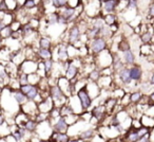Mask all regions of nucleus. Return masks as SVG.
<instances>
[{
  "label": "nucleus",
  "instance_id": "nucleus-1",
  "mask_svg": "<svg viewBox=\"0 0 154 142\" xmlns=\"http://www.w3.org/2000/svg\"><path fill=\"white\" fill-rule=\"evenodd\" d=\"M77 95H78V98H79V100H80L82 109H88L91 106L92 100H91L90 95H89L88 90H87V87H82V89H79Z\"/></svg>",
  "mask_w": 154,
  "mask_h": 142
},
{
  "label": "nucleus",
  "instance_id": "nucleus-2",
  "mask_svg": "<svg viewBox=\"0 0 154 142\" xmlns=\"http://www.w3.org/2000/svg\"><path fill=\"white\" fill-rule=\"evenodd\" d=\"M106 46H107L106 39L103 37H97V38H93L91 43V49L94 53H99L106 49Z\"/></svg>",
  "mask_w": 154,
  "mask_h": 142
},
{
  "label": "nucleus",
  "instance_id": "nucleus-3",
  "mask_svg": "<svg viewBox=\"0 0 154 142\" xmlns=\"http://www.w3.org/2000/svg\"><path fill=\"white\" fill-rule=\"evenodd\" d=\"M118 74H119V79L124 84H130L132 82V79L130 76V69L122 68V70L118 71Z\"/></svg>",
  "mask_w": 154,
  "mask_h": 142
},
{
  "label": "nucleus",
  "instance_id": "nucleus-4",
  "mask_svg": "<svg viewBox=\"0 0 154 142\" xmlns=\"http://www.w3.org/2000/svg\"><path fill=\"white\" fill-rule=\"evenodd\" d=\"M54 131L58 133H66L68 131V123L66 122L64 118H59L54 125Z\"/></svg>",
  "mask_w": 154,
  "mask_h": 142
},
{
  "label": "nucleus",
  "instance_id": "nucleus-5",
  "mask_svg": "<svg viewBox=\"0 0 154 142\" xmlns=\"http://www.w3.org/2000/svg\"><path fill=\"white\" fill-rule=\"evenodd\" d=\"M51 98L55 101L63 99V92L60 89V87L58 86H53L51 87Z\"/></svg>",
  "mask_w": 154,
  "mask_h": 142
},
{
  "label": "nucleus",
  "instance_id": "nucleus-6",
  "mask_svg": "<svg viewBox=\"0 0 154 142\" xmlns=\"http://www.w3.org/2000/svg\"><path fill=\"white\" fill-rule=\"evenodd\" d=\"M79 36H80V31H79V28L78 27H73L70 31V34H69V40L70 43H75L79 39Z\"/></svg>",
  "mask_w": 154,
  "mask_h": 142
},
{
  "label": "nucleus",
  "instance_id": "nucleus-7",
  "mask_svg": "<svg viewBox=\"0 0 154 142\" xmlns=\"http://www.w3.org/2000/svg\"><path fill=\"white\" fill-rule=\"evenodd\" d=\"M141 76H143V71L138 66L130 69V76L132 81H139L141 79Z\"/></svg>",
  "mask_w": 154,
  "mask_h": 142
},
{
  "label": "nucleus",
  "instance_id": "nucleus-8",
  "mask_svg": "<svg viewBox=\"0 0 154 142\" xmlns=\"http://www.w3.org/2000/svg\"><path fill=\"white\" fill-rule=\"evenodd\" d=\"M51 140H54V141H58V142H66L70 140L69 136L66 135V133H58V131H55L53 134V138H51Z\"/></svg>",
  "mask_w": 154,
  "mask_h": 142
},
{
  "label": "nucleus",
  "instance_id": "nucleus-9",
  "mask_svg": "<svg viewBox=\"0 0 154 142\" xmlns=\"http://www.w3.org/2000/svg\"><path fill=\"white\" fill-rule=\"evenodd\" d=\"M124 60H125V63H126L127 65L134 64V60H135L134 54H133V52L131 51L130 49L124 51Z\"/></svg>",
  "mask_w": 154,
  "mask_h": 142
},
{
  "label": "nucleus",
  "instance_id": "nucleus-10",
  "mask_svg": "<svg viewBox=\"0 0 154 142\" xmlns=\"http://www.w3.org/2000/svg\"><path fill=\"white\" fill-rule=\"evenodd\" d=\"M117 7V1L116 0H107L103 5V8H105V11L107 12H113L114 10Z\"/></svg>",
  "mask_w": 154,
  "mask_h": 142
},
{
  "label": "nucleus",
  "instance_id": "nucleus-11",
  "mask_svg": "<svg viewBox=\"0 0 154 142\" xmlns=\"http://www.w3.org/2000/svg\"><path fill=\"white\" fill-rule=\"evenodd\" d=\"M105 111H106L105 106H97V107H95L94 109L92 110V115H93V116H94L96 119H100L101 117L103 116Z\"/></svg>",
  "mask_w": 154,
  "mask_h": 142
},
{
  "label": "nucleus",
  "instance_id": "nucleus-12",
  "mask_svg": "<svg viewBox=\"0 0 154 142\" xmlns=\"http://www.w3.org/2000/svg\"><path fill=\"white\" fill-rule=\"evenodd\" d=\"M38 95V89L36 86H32V88L26 93V97L28 100H34L36 99V97Z\"/></svg>",
  "mask_w": 154,
  "mask_h": 142
},
{
  "label": "nucleus",
  "instance_id": "nucleus-13",
  "mask_svg": "<svg viewBox=\"0 0 154 142\" xmlns=\"http://www.w3.org/2000/svg\"><path fill=\"white\" fill-rule=\"evenodd\" d=\"M36 127H37V122L33 120H28L26 122V124H24V128L28 131H30V133L34 131L35 129H36Z\"/></svg>",
  "mask_w": 154,
  "mask_h": 142
},
{
  "label": "nucleus",
  "instance_id": "nucleus-14",
  "mask_svg": "<svg viewBox=\"0 0 154 142\" xmlns=\"http://www.w3.org/2000/svg\"><path fill=\"white\" fill-rule=\"evenodd\" d=\"M74 14H75V9H73V8H68V9L63 10V12H62L61 15L69 21V20L74 16Z\"/></svg>",
  "mask_w": 154,
  "mask_h": 142
},
{
  "label": "nucleus",
  "instance_id": "nucleus-15",
  "mask_svg": "<svg viewBox=\"0 0 154 142\" xmlns=\"http://www.w3.org/2000/svg\"><path fill=\"white\" fill-rule=\"evenodd\" d=\"M76 73H77V67H75L74 65H70L68 70H66V79L70 80V79L74 78Z\"/></svg>",
  "mask_w": 154,
  "mask_h": 142
},
{
  "label": "nucleus",
  "instance_id": "nucleus-16",
  "mask_svg": "<svg viewBox=\"0 0 154 142\" xmlns=\"http://www.w3.org/2000/svg\"><path fill=\"white\" fill-rule=\"evenodd\" d=\"M14 98H15V100L18 102L19 104H23L24 102L26 101V97L24 93H22L21 91H19V92H15L14 93Z\"/></svg>",
  "mask_w": 154,
  "mask_h": 142
},
{
  "label": "nucleus",
  "instance_id": "nucleus-17",
  "mask_svg": "<svg viewBox=\"0 0 154 142\" xmlns=\"http://www.w3.org/2000/svg\"><path fill=\"white\" fill-rule=\"evenodd\" d=\"M58 55L61 60H64V58L68 57V50L64 46H61V47L58 49Z\"/></svg>",
  "mask_w": 154,
  "mask_h": 142
},
{
  "label": "nucleus",
  "instance_id": "nucleus-18",
  "mask_svg": "<svg viewBox=\"0 0 154 142\" xmlns=\"http://www.w3.org/2000/svg\"><path fill=\"white\" fill-rule=\"evenodd\" d=\"M39 55L41 56V57L43 58H50L52 55V52L50 51V49H42V48H40V50H39Z\"/></svg>",
  "mask_w": 154,
  "mask_h": 142
},
{
  "label": "nucleus",
  "instance_id": "nucleus-19",
  "mask_svg": "<svg viewBox=\"0 0 154 142\" xmlns=\"http://www.w3.org/2000/svg\"><path fill=\"white\" fill-rule=\"evenodd\" d=\"M93 135H94V131H93V129H87L86 131H84V133L80 135V137H82V140H86V139L92 138Z\"/></svg>",
  "mask_w": 154,
  "mask_h": 142
},
{
  "label": "nucleus",
  "instance_id": "nucleus-20",
  "mask_svg": "<svg viewBox=\"0 0 154 142\" xmlns=\"http://www.w3.org/2000/svg\"><path fill=\"white\" fill-rule=\"evenodd\" d=\"M58 17H59V15L56 13H52L51 15L48 17V22H49V24H55L58 22Z\"/></svg>",
  "mask_w": 154,
  "mask_h": 142
},
{
  "label": "nucleus",
  "instance_id": "nucleus-21",
  "mask_svg": "<svg viewBox=\"0 0 154 142\" xmlns=\"http://www.w3.org/2000/svg\"><path fill=\"white\" fill-rule=\"evenodd\" d=\"M139 135L137 134V131H133V133H130L128 135V137H127V140L128 141H132V142H134V141H138L139 140Z\"/></svg>",
  "mask_w": 154,
  "mask_h": 142
},
{
  "label": "nucleus",
  "instance_id": "nucleus-22",
  "mask_svg": "<svg viewBox=\"0 0 154 142\" xmlns=\"http://www.w3.org/2000/svg\"><path fill=\"white\" fill-rule=\"evenodd\" d=\"M40 48L42 49H50L51 48V43L48 38H41L40 39Z\"/></svg>",
  "mask_w": 154,
  "mask_h": 142
},
{
  "label": "nucleus",
  "instance_id": "nucleus-23",
  "mask_svg": "<svg viewBox=\"0 0 154 142\" xmlns=\"http://www.w3.org/2000/svg\"><path fill=\"white\" fill-rule=\"evenodd\" d=\"M141 99V93L140 92H134L131 95V102H133V103H136V102H138L139 100Z\"/></svg>",
  "mask_w": 154,
  "mask_h": 142
},
{
  "label": "nucleus",
  "instance_id": "nucleus-24",
  "mask_svg": "<svg viewBox=\"0 0 154 142\" xmlns=\"http://www.w3.org/2000/svg\"><path fill=\"white\" fill-rule=\"evenodd\" d=\"M1 32H2V37H9V36H11V34H12V29H11V27H5V29H2L1 30Z\"/></svg>",
  "mask_w": 154,
  "mask_h": 142
},
{
  "label": "nucleus",
  "instance_id": "nucleus-25",
  "mask_svg": "<svg viewBox=\"0 0 154 142\" xmlns=\"http://www.w3.org/2000/svg\"><path fill=\"white\" fill-rule=\"evenodd\" d=\"M43 65H45V72H49L50 70L52 69V66H53V62H52L50 58H48L47 60H45V63H43Z\"/></svg>",
  "mask_w": 154,
  "mask_h": 142
},
{
  "label": "nucleus",
  "instance_id": "nucleus-26",
  "mask_svg": "<svg viewBox=\"0 0 154 142\" xmlns=\"http://www.w3.org/2000/svg\"><path fill=\"white\" fill-rule=\"evenodd\" d=\"M105 20L109 26H111V24H113L114 22H115V16L114 15H108L107 17L105 18Z\"/></svg>",
  "mask_w": 154,
  "mask_h": 142
},
{
  "label": "nucleus",
  "instance_id": "nucleus-27",
  "mask_svg": "<svg viewBox=\"0 0 154 142\" xmlns=\"http://www.w3.org/2000/svg\"><path fill=\"white\" fill-rule=\"evenodd\" d=\"M35 5H36L35 0H26V2H24V7L28 8V9H32V8H34Z\"/></svg>",
  "mask_w": 154,
  "mask_h": 142
},
{
  "label": "nucleus",
  "instance_id": "nucleus-28",
  "mask_svg": "<svg viewBox=\"0 0 154 142\" xmlns=\"http://www.w3.org/2000/svg\"><path fill=\"white\" fill-rule=\"evenodd\" d=\"M19 82H20V84H21V85L28 84V82H29L28 74H26V73H23V74H22V76H20V79H19Z\"/></svg>",
  "mask_w": 154,
  "mask_h": 142
},
{
  "label": "nucleus",
  "instance_id": "nucleus-29",
  "mask_svg": "<svg viewBox=\"0 0 154 142\" xmlns=\"http://www.w3.org/2000/svg\"><path fill=\"white\" fill-rule=\"evenodd\" d=\"M136 131H137V134L139 135V137H143V135L148 134V128H147V127H139Z\"/></svg>",
  "mask_w": 154,
  "mask_h": 142
},
{
  "label": "nucleus",
  "instance_id": "nucleus-30",
  "mask_svg": "<svg viewBox=\"0 0 154 142\" xmlns=\"http://www.w3.org/2000/svg\"><path fill=\"white\" fill-rule=\"evenodd\" d=\"M98 78H99V73H98V71H92L90 73V79L92 81H96V80H98Z\"/></svg>",
  "mask_w": 154,
  "mask_h": 142
},
{
  "label": "nucleus",
  "instance_id": "nucleus-31",
  "mask_svg": "<svg viewBox=\"0 0 154 142\" xmlns=\"http://www.w3.org/2000/svg\"><path fill=\"white\" fill-rule=\"evenodd\" d=\"M150 39H151V34H150V33H146V34H143V36H141V40H143V43H149Z\"/></svg>",
  "mask_w": 154,
  "mask_h": 142
},
{
  "label": "nucleus",
  "instance_id": "nucleus-32",
  "mask_svg": "<svg viewBox=\"0 0 154 142\" xmlns=\"http://www.w3.org/2000/svg\"><path fill=\"white\" fill-rule=\"evenodd\" d=\"M124 68V65L122 64V62H120V60H115V69L116 70H122V69Z\"/></svg>",
  "mask_w": 154,
  "mask_h": 142
},
{
  "label": "nucleus",
  "instance_id": "nucleus-33",
  "mask_svg": "<svg viewBox=\"0 0 154 142\" xmlns=\"http://www.w3.org/2000/svg\"><path fill=\"white\" fill-rule=\"evenodd\" d=\"M14 137H15V140H18V141H20V140L22 139V137H23V136H22V134L17 129V131L14 133Z\"/></svg>",
  "mask_w": 154,
  "mask_h": 142
},
{
  "label": "nucleus",
  "instance_id": "nucleus-34",
  "mask_svg": "<svg viewBox=\"0 0 154 142\" xmlns=\"http://www.w3.org/2000/svg\"><path fill=\"white\" fill-rule=\"evenodd\" d=\"M8 10V5L5 3V0H1V2H0V11H7Z\"/></svg>",
  "mask_w": 154,
  "mask_h": 142
},
{
  "label": "nucleus",
  "instance_id": "nucleus-35",
  "mask_svg": "<svg viewBox=\"0 0 154 142\" xmlns=\"http://www.w3.org/2000/svg\"><path fill=\"white\" fill-rule=\"evenodd\" d=\"M137 5V0H129L128 7L129 8H136Z\"/></svg>",
  "mask_w": 154,
  "mask_h": 142
},
{
  "label": "nucleus",
  "instance_id": "nucleus-36",
  "mask_svg": "<svg viewBox=\"0 0 154 142\" xmlns=\"http://www.w3.org/2000/svg\"><path fill=\"white\" fill-rule=\"evenodd\" d=\"M68 3V0H58V5H59V8H62Z\"/></svg>",
  "mask_w": 154,
  "mask_h": 142
},
{
  "label": "nucleus",
  "instance_id": "nucleus-37",
  "mask_svg": "<svg viewBox=\"0 0 154 142\" xmlns=\"http://www.w3.org/2000/svg\"><path fill=\"white\" fill-rule=\"evenodd\" d=\"M52 3L55 8H59V5H58V0H51Z\"/></svg>",
  "mask_w": 154,
  "mask_h": 142
},
{
  "label": "nucleus",
  "instance_id": "nucleus-38",
  "mask_svg": "<svg viewBox=\"0 0 154 142\" xmlns=\"http://www.w3.org/2000/svg\"><path fill=\"white\" fill-rule=\"evenodd\" d=\"M150 15L154 16V5L151 7V9H150Z\"/></svg>",
  "mask_w": 154,
  "mask_h": 142
},
{
  "label": "nucleus",
  "instance_id": "nucleus-39",
  "mask_svg": "<svg viewBox=\"0 0 154 142\" xmlns=\"http://www.w3.org/2000/svg\"><path fill=\"white\" fill-rule=\"evenodd\" d=\"M5 123V119H3V117L2 116H0V126Z\"/></svg>",
  "mask_w": 154,
  "mask_h": 142
},
{
  "label": "nucleus",
  "instance_id": "nucleus-40",
  "mask_svg": "<svg viewBox=\"0 0 154 142\" xmlns=\"http://www.w3.org/2000/svg\"><path fill=\"white\" fill-rule=\"evenodd\" d=\"M150 82H151V84H152V85H154V73L152 74V76H151V80H150Z\"/></svg>",
  "mask_w": 154,
  "mask_h": 142
},
{
  "label": "nucleus",
  "instance_id": "nucleus-41",
  "mask_svg": "<svg viewBox=\"0 0 154 142\" xmlns=\"http://www.w3.org/2000/svg\"><path fill=\"white\" fill-rule=\"evenodd\" d=\"M150 99H151L152 101L154 102V92H152V93H151V95H150Z\"/></svg>",
  "mask_w": 154,
  "mask_h": 142
},
{
  "label": "nucleus",
  "instance_id": "nucleus-42",
  "mask_svg": "<svg viewBox=\"0 0 154 142\" xmlns=\"http://www.w3.org/2000/svg\"><path fill=\"white\" fill-rule=\"evenodd\" d=\"M1 41H2V35L0 34V44H1Z\"/></svg>",
  "mask_w": 154,
  "mask_h": 142
},
{
  "label": "nucleus",
  "instance_id": "nucleus-43",
  "mask_svg": "<svg viewBox=\"0 0 154 142\" xmlns=\"http://www.w3.org/2000/svg\"><path fill=\"white\" fill-rule=\"evenodd\" d=\"M100 1H103V2H106V1H107V0H100Z\"/></svg>",
  "mask_w": 154,
  "mask_h": 142
}]
</instances>
